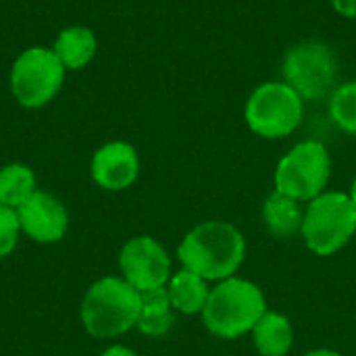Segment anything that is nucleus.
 <instances>
[{
  "mask_svg": "<svg viewBox=\"0 0 356 356\" xmlns=\"http://www.w3.org/2000/svg\"><path fill=\"white\" fill-rule=\"evenodd\" d=\"M244 252V236L223 221L200 223L184 238L177 250L184 267L207 282L232 277L242 265Z\"/></svg>",
  "mask_w": 356,
  "mask_h": 356,
  "instance_id": "nucleus-1",
  "label": "nucleus"
},
{
  "mask_svg": "<svg viewBox=\"0 0 356 356\" xmlns=\"http://www.w3.org/2000/svg\"><path fill=\"white\" fill-rule=\"evenodd\" d=\"M142 311V294L119 277H102L90 286L81 302V323L94 338H115L129 332Z\"/></svg>",
  "mask_w": 356,
  "mask_h": 356,
  "instance_id": "nucleus-2",
  "label": "nucleus"
},
{
  "mask_svg": "<svg viewBox=\"0 0 356 356\" xmlns=\"http://www.w3.org/2000/svg\"><path fill=\"white\" fill-rule=\"evenodd\" d=\"M267 313L265 296L259 286L227 277L215 290H211L209 300L202 309L204 325L211 334L234 340L259 323V319Z\"/></svg>",
  "mask_w": 356,
  "mask_h": 356,
  "instance_id": "nucleus-3",
  "label": "nucleus"
},
{
  "mask_svg": "<svg viewBox=\"0 0 356 356\" xmlns=\"http://www.w3.org/2000/svg\"><path fill=\"white\" fill-rule=\"evenodd\" d=\"M356 232V204L348 194L323 192L313 198L302 223L307 246L319 254L330 257L338 252Z\"/></svg>",
  "mask_w": 356,
  "mask_h": 356,
  "instance_id": "nucleus-4",
  "label": "nucleus"
},
{
  "mask_svg": "<svg viewBox=\"0 0 356 356\" xmlns=\"http://www.w3.org/2000/svg\"><path fill=\"white\" fill-rule=\"evenodd\" d=\"M65 73L52 48L31 46L10 67V94L23 108H42L60 92Z\"/></svg>",
  "mask_w": 356,
  "mask_h": 356,
  "instance_id": "nucleus-5",
  "label": "nucleus"
},
{
  "mask_svg": "<svg viewBox=\"0 0 356 356\" xmlns=\"http://www.w3.org/2000/svg\"><path fill=\"white\" fill-rule=\"evenodd\" d=\"M305 100L286 81L261 83L246 102L248 127L269 140L290 136L302 121Z\"/></svg>",
  "mask_w": 356,
  "mask_h": 356,
  "instance_id": "nucleus-6",
  "label": "nucleus"
},
{
  "mask_svg": "<svg viewBox=\"0 0 356 356\" xmlns=\"http://www.w3.org/2000/svg\"><path fill=\"white\" fill-rule=\"evenodd\" d=\"M284 81L309 102L323 100L332 90H336L338 63L332 48L323 42L309 40L300 42L288 50L282 65Z\"/></svg>",
  "mask_w": 356,
  "mask_h": 356,
  "instance_id": "nucleus-7",
  "label": "nucleus"
},
{
  "mask_svg": "<svg viewBox=\"0 0 356 356\" xmlns=\"http://www.w3.org/2000/svg\"><path fill=\"white\" fill-rule=\"evenodd\" d=\"M332 173L327 148L317 140L296 144L277 165L275 190L294 200H313L323 194Z\"/></svg>",
  "mask_w": 356,
  "mask_h": 356,
  "instance_id": "nucleus-8",
  "label": "nucleus"
},
{
  "mask_svg": "<svg viewBox=\"0 0 356 356\" xmlns=\"http://www.w3.org/2000/svg\"><path fill=\"white\" fill-rule=\"evenodd\" d=\"M119 267L127 284L138 292L163 288L169 282L171 261L165 248L150 236L131 238L119 254Z\"/></svg>",
  "mask_w": 356,
  "mask_h": 356,
  "instance_id": "nucleus-9",
  "label": "nucleus"
},
{
  "mask_svg": "<svg viewBox=\"0 0 356 356\" xmlns=\"http://www.w3.org/2000/svg\"><path fill=\"white\" fill-rule=\"evenodd\" d=\"M21 232L38 244H54L63 240L69 227V215L63 202L42 190H35L19 209Z\"/></svg>",
  "mask_w": 356,
  "mask_h": 356,
  "instance_id": "nucleus-10",
  "label": "nucleus"
},
{
  "mask_svg": "<svg viewBox=\"0 0 356 356\" xmlns=\"http://www.w3.org/2000/svg\"><path fill=\"white\" fill-rule=\"evenodd\" d=\"M92 179L111 192L129 188L140 173V156L136 148L127 142H108L100 146L90 163Z\"/></svg>",
  "mask_w": 356,
  "mask_h": 356,
  "instance_id": "nucleus-11",
  "label": "nucleus"
},
{
  "mask_svg": "<svg viewBox=\"0 0 356 356\" xmlns=\"http://www.w3.org/2000/svg\"><path fill=\"white\" fill-rule=\"evenodd\" d=\"M52 52L67 71H79L88 67L98 52L96 33L86 25H69L58 31Z\"/></svg>",
  "mask_w": 356,
  "mask_h": 356,
  "instance_id": "nucleus-12",
  "label": "nucleus"
},
{
  "mask_svg": "<svg viewBox=\"0 0 356 356\" xmlns=\"http://www.w3.org/2000/svg\"><path fill=\"white\" fill-rule=\"evenodd\" d=\"M263 217H265L267 229L277 238H292L298 232H302L305 213H302L298 200H294L277 190L265 200Z\"/></svg>",
  "mask_w": 356,
  "mask_h": 356,
  "instance_id": "nucleus-13",
  "label": "nucleus"
},
{
  "mask_svg": "<svg viewBox=\"0 0 356 356\" xmlns=\"http://www.w3.org/2000/svg\"><path fill=\"white\" fill-rule=\"evenodd\" d=\"M140 294H142V311H140V319L136 327L146 336H154V338L165 336L175 323L173 305H171L167 288L163 286V288L146 290Z\"/></svg>",
  "mask_w": 356,
  "mask_h": 356,
  "instance_id": "nucleus-14",
  "label": "nucleus"
},
{
  "mask_svg": "<svg viewBox=\"0 0 356 356\" xmlns=\"http://www.w3.org/2000/svg\"><path fill=\"white\" fill-rule=\"evenodd\" d=\"M252 336L263 356H286L292 348V325L280 313H265L254 325Z\"/></svg>",
  "mask_w": 356,
  "mask_h": 356,
  "instance_id": "nucleus-15",
  "label": "nucleus"
},
{
  "mask_svg": "<svg viewBox=\"0 0 356 356\" xmlns=\"http://www.w3.org/2000/svg\"><path fill=\"white\" fill-rule=\"evenodd\" d=\"M169 298L173 309L186 313V315H194V313H202L211 290L207 288V280H202L200 275L184 269L179 273H175L169 282Z\"/></svg>",
  "mask_w": 356,
  "mask_h": 356,
  "instance_id": "nucleus-16",
  "label": "nucleus"
},
{
  "mask_svg": "<svg viewBox=\"0 0 356 356\" xmlns=\"http://www.w3.org/2000/svg\"><path fill=\"white\" fill-rule=\"evenodd\" d=\"M35 192V175L27 165L10 163L0 169V204L19 209Z\"/></svg>",
  "mask_w": 356,
  "mask_h": 356,
  "instance_id": "nucleus-17",
  "label": "nucleus"
},
{
  "mask_svg": "<svg viewBox=\"0 0 356 356\" xmlns=\"http://www.w3.org/2000/svg\"><path fill=\"white\" fill-rule=\"evenodd\" d=\"M330 113L340 129L356 136V81H346L332 92Z\"/></svg>",
  "mask_w": 356,
  "mask_h": 356,
  "instance_id": "nucleus-18",
  "label": "nucleus"
},
{
  "mask_svg": "<svg viewBox=\"0 0 356 356\" xmlns=\"http://www.w3.org/2000/svg\"><path fill=\"white\" fill-rule=\"evenodd\" d=\"M19 232H21V223L17 211L0 204V259L8 257L17 248Z\"/></svg>",
  "mask_w": 356,
  "mask_h": 356,
  "instance_id": "nucleus-19",
  "label": "nucleus"
},
{
  "mask_svg": "<svg viewBox=\"0 0 356 356\" xmlns=\"http://www.w3.org/2000/svg\"><path fill=\"white\" fill-rule=\"evenodd\" d=\"M336 13H340L342 17L356 19V0H332Z\"/></svg>",
  "mask_w": 356,
  "mask_h": 356,
  "instance_id": "nucleus-20",
  "label": "nucleus"
},
{
  "mask_svg": "<svg viewBox=\"0 0 356 356\" xmlns=\"http://www.w3.org/2000/svg\"><path fill=\"white\" fill-rule=\"evenodd\" d=\"M100 356H138L134 350L125 348V346H111L108 350H104Z\"/></svg>",
  "mask_w": 356,
  "mask_h": 356,
  "instance_id": "nucleus-21",
  "label": "nucleus"
},
{
  "mask_svg": "<svg viewBox=\"0 0 356 356\" xmlns=\"http://www.w3.org/2000/svg\"><path fill=\"white\" fill-rule=\"evenodd\" d=\"M305 356H342L338 355V353H334V350H313V353H309V355Z\"/></svg>",
  "mask_w": 356,
  "mask_h": 356,
  "instance_id": "nucleus-22",
  "label": "nucleus"
},
{
  "mask_svg": "<svg viewBox=\"0 0 356 356\" xmlns=\"http://www.w3.org/2000/svg\"><path fill=\"white\" fill-rule=\"evenodd\" d=\"M350 198H353V202L356 204V179H355V184H353V190H350V194H348Z\"/></svg>",
  "mask_w": 356,
  "mask_h": 356,
  "instance_id": "nucleus-23",
  "label": "nucleus"
}]
</instances>
